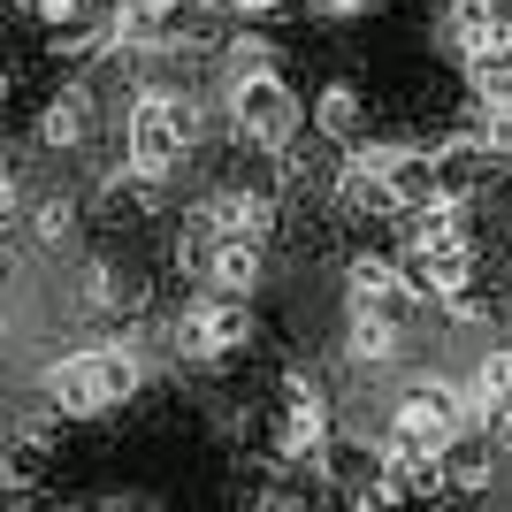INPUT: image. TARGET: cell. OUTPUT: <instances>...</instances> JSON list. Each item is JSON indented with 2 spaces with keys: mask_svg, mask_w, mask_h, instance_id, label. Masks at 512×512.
<instances>
[{
  "mask_svg": "<svg viewBox=\"0 0 512 512\" xmlns=\"http://www.w3.org/2000/svg\"><path fill=\"white\" fill-rule=\"evenodd\" d=\"M406 276L421 291H467L474 276V237H467V207L459 199H428L406 214Z\"/></svg>",
  "mask_w": 512,
  "mask_h": 512,
  "instance_id": "cell-1",
  "label": "cell"
},
{
  "mask_svg": "<svg viewBox=\"0 0 512 512\" xmlns=\"http://www.w3.org/2000/svg\"><path fill=\"white\" fill-rule=\"evenodd\" d=\"M138 360H130L123 344H92V352H69L54 375H46V398H54V413H77V421H92V413H115L138 398Z\"/></svg>",
  "mask_w": 512,
  "mask_h": 512,
  "instance_id": "cell-2",
  "label": "cell"
},
{
  "mask_svg": "<svg viewBox=\"0 0 512 512\" xmlns=\"http://www.w3.org/2000/svg\"><path fill=\"white\" fill-rule=\"evenodd\" d=\"M130 169L146 176V184H161L169 169H184V153H192V138H199V107L184 100V92H161V85H146L138 100H130Z\"/></svg>",
  "mask_w": 512,
  "mask_h": 512,
  "instance_id": "cell-3",
  "label": "cell"
},
{
  "mask_svg": "<svg viewBox=\"0 0 512 512\" xmlns=\"http://www.w3.org/2000/svg\"><path fill=\"white\" fill-rule=\"evenodd\" d=\"M467 428H474V413H467V398L451 383H406L398 390V406H390V451H421V459H444L451 444H467Z\"/></svg>",
  "mask_w": 512,
  "mask_h": 512,
  "instance_id": "cell-4",
  "label": "cell"
},
{
  "mask_svg": "<svg viewBox=\"0 0 512 512\" xmlns=\"http://www.w3.org/2000/svg\"><path fill=\"white\" fill-rule=\"evenodd\" d=\"M230 130H237V146H253V153H291V138H299V92L283 85L276 69H245L230 85Z\"/></svg>",
  "mask_w": 512,
  "mask_h": 512,
  "instance_id": "cell-5",
  "label": "cell"
},
{
  "mask_svg": "<svg viewBox=\"0 0 512 512\" xmlns=\"http://www.w3.org/2000/svg\"><path fill=\"white\" fill-rule=\"evenodd\" d=\"M245 337H253V314H245V299H222V291H199V299L176 314V352L199 360V367L245 352Z\"/></svg>",
  "mask_w": 512,
  "mask_h": 512,
  "instance_id": "cell-6",
  "label": "cell"
},
{
  "mask_svg": "<svg viewBox=\"0 0 512 512\" xmlns=\"http://www.w3.org/2000/svg\"><path fill=\"white\" fill-rule=\"evenodd\" d=\"M321 436H329V406H321V390L306 375H291L276 398V451L306 467V459H321Z\"/></svg>",
  "mask_w": 512,
  "mask_h": 512,
  "instance_id": "cell-7",
  "label": "cell"
},
{
  "mask_svg": "<svg viewBox=\"0 0 512 512\" xmlns=\"http://www.w3.org/2000/svg\"><path fill=\"white\" fill-rule=\"evenodd\" d=\"M344 314L413 321V276L398 268V260H352V276H344Z\"/></svg>",
  "mask_w": 512,
  "mask_h": 512,
  "instance_id": "cell-8",
  "label": "cell"
},
{
  "mask_svg": "<svg viewBox=\"0 0 512 512\" xmlns=\"http://www.w3.org/2000/svg\"><path fill=\"white\" fill-rule=\"evenodd\" d=\"M268 222H276V199L268 192H214L192 214V230H207V237H268Z\"/></svg>",
  "mask_w": 512,
  "mask_h": 512,
  "instance_id": "cell-9",
  "label": "cell"
},
{
  "mask_svg": "<svg viewBox=\"0 0 512 512\" xmlns=\"http://www.w3.org/2000/svg\"><path fill=\"white\" fill-rule=\"evenodd\" d=\"M474 107H482V115H474V138H482L490 153H505L512 146V62H482L474 69Z\"/></svg>",
  "mask_w": 512,
  "mask_h": 512,
  "instance_id": "cell-10",
  "label": "cell"
},
{
  "mask_svg": "<svg viewBox=\"0 0 512 512\" xmlns=\"http://www.w3.org/2000/svg\"><path fill=\"white\" fill-rule=\"evenodd\" d=\"M474 413H490V428L512 436V352H490L474 367Z\"/></svg>",
  "mask_w": 512,
  "mask_h": 512,
  "instance_id": "cell-11",
  "label": "cell"
},
{
  "mask_svg": "<svg viewBox=\"0 0 512 512\" xmlns=\"http://www.w3.org/2000/svg\"><path fill=\"white\" fill-rule=\"evenodd\" d=\"M314 123H321V138H360L367 130V92L360 85H329L314 100Z\"/></svg>",
  "mask_w": 512,
  "mask_h": 512,
  "instance_id": "cell-12",
  "label": "cell"
},
{
  "mask_svg": "<svg viewBox=\"0 0 512 512\" xmlns=\"http://www.w3.org/2000/svg\"><path fill=\"white\" fill-rule=\"evenodd\" d=\"M85 123H92V115H85V92H62V100L39 115V146H77Z\"/></svg>",
  "mask_w": 512,
  "mask_h": 512,
  "instance_id": "cell-13",
  "label": "cell"
},
{
  "mask_svg": "<svg viewBox=\"0 0 512 512\" xmlns=\"http://www.w3.org/2000/svg\"><path fill=\"white\" fill-rule=\"evenodd\" d=\"M0 512H31V482L16 467H0Z\"/></svg>",
  "mask_w": 512,
  "mask_h": 512,
  "instance_id": "cell-14",
  "label": "cell"
},
{
  "mask_svg": "<svg viewBox=\"0 0 512 512\" xmlns=\"http://www.w3.org/2000/svg\"><path fill=\"white\" fill-rule=\"evenodd\" d=\"M23 8H31L39 23H77L85 16V0H23Z\"/></svg>",
  "mask_w": 512,
  "mask_h": 512,
  "instance_id": "cell-15",
  "label": "cell"
},
{
  "mask_svg": "<svg viewBox=\"0 0 512 512\" xmlns=\"http://www.w3.org/2000/svg\"><path fill=\"white\" fill-rule=\"evenodd\" d=\"M31 222H39V237H46V245H54V237L69 230V207H62V199H54V207H39V214H31Z\"/></svg>",
  "mask_w": 512,
  "mask_h": 512,
  "instance_id": "cell-16",
  "label": "cell"
},
{
  "mask_svg": "<svg viewBox=\"0 0 512 512\" xmlns=\"http://www.w3.org/2000/svg\"><path fill=\"white\" fill-rule=\"evenodd\" d=\"M85 512H153V505H138V497H107V505H85Z\"/></svg>",
  "mask_w": 512,
  "mask_h": 512,
  "instance_id": "cell-17",
  "label": "cell"
},
{
  "mask_svg": "<svg viewBox=\"0 0 512 512\" xmlns=\"http://www.w3.org/2000/svg\"><path fill=\"white\" fill-rule=\"evenodd\" d=\"M237 16H268V8H283V0H230Z\"/></svg>",
  "mask_w": 512,
  "mask_h": 512,
  "instance_id": "cell-18",
  "label": "cell"
},
{
  "mask_svg": "<svg viewBox=\"0 0 512 512\" xmlns=\"http://www.w3.org/2000/svg\"><path fill=\"white\" fill-rule=\"evenodd\" d=\"M16 214V184H8V169H0V222Z\"/></svg>",
  "mask_w": 512,
  "mask_h": 512,
  "instance_id": "cell-19",
  "label": "cell"
},
{
  "mask_svg": "<svg viewBox=\"0 0 512 512\" xmlns=\"http://www.w3.org/2000/svg\"><path fill=\"white\" fill-rule=\"evenodd\" d=\"M0 107H8V69H0Z\"/></svg>",
  "mask_w": 512,
  "mask_h": 512,
  "instance_id": "cell-20",
  "label": "cell"
},
{
  "mask_svg": "<svg viewBox=\"0 0 512 512\" xmlns=\"http://www.w3.org/2000/svg\"><path fill=\"white\" fill-rule=\"evenodd\" d=\"M329 8H360V0H329Z\"/></svg>",
  "mask_w": 512,
  "mask_h": 512,
  "instance_id": "cell-21",
  "label": "cell"
},
{
  "mask_svg": "<svg viewBox=\"0 0 512 512\" xmlns=\"http://www.w3.org/2000/svg\"><path fill=\"white\" fill-rule=\"evenodd\" d=\"M283 512H291V505H283Z\"/></svg>",
  "mask_w": 512,
  "mask_h": 512,
  "instance_id": "cell-22",
  "label": "cell"
}]
</instances>
